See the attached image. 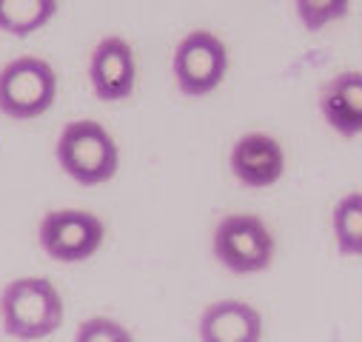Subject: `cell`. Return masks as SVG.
Returning a JSON list of instances; mask_svg holds the SVG:
<instances>
[{
  "mask_svg": "<svg viewBox=\"0 0 362 342\" xmlns=\"http://www.w3.org/2000/svg\"><path fill=\"white\" fill-rule=\"evenodd\" d=\"M0 319L12 339H46L63 325V297L46 277L12 280L0 291Z\"/></svg>",
  "mask_w": 362,
  "mask_h": 342,
  "instance_id": "cell-1",
  "label": "cell"
},
{
  "mask_svg": "<svg viewBox=\"0 0 362 342\" xmlns=\"http://www.w3.org/2000/svg\"><path fill=\"white\" fill-rule=\"evenodd\" d=\"M54 154L60 168L80 186H103L120 168V148L98 120L66 123L57 137Z\"/></svg>",
  "mask_w": 362,
  "mask_h": 342,
  "instance_id": "cell-2",
  "label": "cell"
},
{
  "mask_svg": "<svg viewBox=\"0 0 362 342\" xmlns=\"http://www.w3.org/2000/svg\"><path fill=\"white\" fill-rule=\"evenodd\" d=\"M211 248L231 274H259L274 263V234L257 214H228L217 223Z\"/></svg>",
  "mask_w": 362,
  "mask_h": 342,
  "instance_id": "cell-3",
  "label": "cell"
},
{
  "mask_svg": "<svg viewBox=\"0 0 362 342\" xmlns=\"http://www.w3.org/2000/svg\"><path fill=\"white\" fill-rule=\"evenodd\" d=\"M57 98V74L43 57H15L0 69V112L12 120H35Z\"/></svg>",
  "mask_w": 362,
  "mask_h": 342,
  "instance_id": "cell-4",
  "label": "cell"
},
{
  "mask_svg": "<svg viewBox=\"0 0 362 342\" xmlns=\"http://www.w3.org/2000/svg\"><path fill=\"white\" fill-rule=\"evenodd\" d=\"M171 71L177 80V89L186 98H206L226 80L228 49L214 32L206 29L189 32L174 49Z\"/></svg>",
  "mask_w": 362,
  "mask_h": 342,
  "instance_id": "cell-5",
  "label": "cell"
},
{
  "mask_svg": "<svg viewBox=\"0 0 362 342\" xmlns=\"http://www.w3.org/2000/svg\"><path fill=\"white\" fill-rule=\"evenodd\" d=\"M43 251L54 263H83L95 256L106 240V223L83 208H54L37 228Z\"/></svg>",
  "mask_w": 362,
  "mask_h": 342,
  "instance_id": "cell-6",
  "label": "cell"
},
{
  "mask_svg": "<svg viewBox=\"0 0 362 342\" xmlns=\"http://www.w3.org/2000/svg\"><path fill=\"white\" fill-rule=\"evenodd\" d=\"M88 83L103 103H120L134 95L137 86V57L126 37H103L88 57Z\"/></svg>",
  "mask_w": 362,
  "mask_h": 342,
  "instance_id": "cell-7",
  "label": "cell"
},
{
  "mask_svg": "<svg viewBox=\"0 0 362 342\" xmlns=\"http://www.w3.org/2000/svg\"><path fill=\"white\" fill-rule=\"evenodd\" d=\"M231 175L240 186L245 189H268L280 183L286 171V151L283 143L262 131H248L243 134L228 154Z\"/></svg>",
  "mask_w": 362,
  "mask_h": 342,
  "instance_id": "cell-8",
  "label": "cell"
},
{
  "mask_svg": "<svg viewBox=\"0 0 362 342\" xmlns=\"http://www.w3.org/2000/svg\"><path fill=\"white\" fill-rule=\"evenodd\" d=\"M197 336L203 342H259L262 317L243 300H217L200 314Z\"/></svg>",
  "mask_w": 362,
  "mask_h": 342,
  "instance_id": "cell-9",
  "label": "cell"
},
{
  "mask_svg": "<svg viewBox=\"0 0 362 342\" xmlns=\"http://www.w3.org/2000/svg\"><path fill=\"white\" fill-rule=\"evenodd\" d=\"M325 123L345 140L362 134V71H339L320 92Z\"/></svg>",
  "mask_w": 362,
  "mask_h": 342,
  "instance_id": "cell-10",
  "label": "cell"
},
{
  "mask_svg": "<svg viewBox=\"0 0 362 342\" xmlns=\"http://www.w3.org/2000/svg\"><path fill=\"white\" fill-rule=\"evenodd\" d=\"M57 12V0H0V32L29 37Z\"/></svg>",
  "mask_w": 362,
  "mask_h": 342,
  "instance_id": "cell-11",
  "label": "cell"
},
{
  "mask_svg": "<svg viewBox=\"0 0 362 342\" xmlns=\"http://www.w3.org/2000/svg\"><path fill=\"white\" fill-rule=\"evenodd\" d=\"M331 231L342 256H362V191H351L334 206Z\"/></svg>",
  "mask_w": 362,
  "mask_h": 342,
  "instance_id": "cell-12",
  "label": "cell"
},
{
  "mask_svg": "<svg viewBox=\"0 0 362 342\" xmlns=\"http://www.w3.org/2000/svg\"><path fill=\"white\" fill-rule=\"evenodd\" d=\"M294 12L305 32H322L351 12V0H294Z\"/></svg>",
  "mask_w": 362,
  "mask_h": 342,
  "instance_id": "cell-13",
  "label": "cell"
},
{
  "mask_svg": "<svg viewBox=\"0 0 362 342\" xmlns=\"http://www.w3.org/2000/svg\"><path fill=\"white\" fill-rule=\"evenodd\" d=\"M77 342H132V331L109 317H92L77 325Z\"/></svg>",
  "mask_w": 362,
  "mask_h": 342,
  "instance_id": "cell-14",
  "label": "cell"
}]
</instances>
